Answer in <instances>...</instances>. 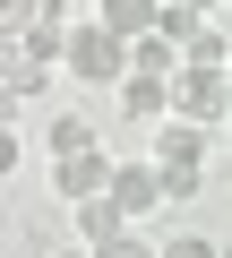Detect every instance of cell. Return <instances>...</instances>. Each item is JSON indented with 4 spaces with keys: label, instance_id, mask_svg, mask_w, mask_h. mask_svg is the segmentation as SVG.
Masks as SVG:
<instances>
[{
    "label": "cell",
    "instance_id": "9c48e42d",
    "mask_svg": "<svg viewBox=\"0 0 232 258\" xmlns=\"http://www.w3.org/2000/svg\"><path fill=\"white\" fill-rule=\"evenodd\" d=\"M95 18H103L112 35H129V43H138V35H155V18H164V0H95Z\"/></svg>",
    "mask_w": 232,
    "mask_h": 258
},
{
    "label": "cell",
    "instance_id": "8992f818",
    "mask_svg": "<svg viewBox=\"0 0 232 258\" xmlns=\"http://www.w3.org/2000/svg\"><path fill=\"white\" fill-rule=\"evenodd\" d=\"M112 198L129 207V224H146V215L164 207V164H155V155H146V164H121V172H112Z\"/></svg>",
    "mask_w": 232,
    "mask_h": 258
},
{
    "label": "cell",
    "instance_id": "3957f363",
    "mask_svg": "<svg viewBox=\"0 0 232 258\" xmlns=\"http://www.w3.org/2000/svg\"><path fill=\"white\" fill-rule=\"evenodd\" d=\"M112 172H121V155H112V147H86V155H60V164H52V189L78 207V198H103Z\"/></svg>",
    "mask_w": 232,
    "mask_h": 258
},
{
    "label": "cell",
    "instance_id": "2e32d148",
    "mask_svg": "<svg viewBox=\"0 0 232 258\" xmlns=\"http://www.w3.org/2000/svg\"><path fill=\"white\" fill-rule=\"evenodd\" d=\"M52 258H103V249H86V241H69V249H52Z\"/></svg>",
    "mask_w": 232,
    "mask_h": 258
},
{
    "label": "cell",
    "instance_id": "30bf717a",
    "mask_svg": "<svg viewBox=\"0 0 232 258\" xmlns=\"http://www.w3.org/2000/svg\"><path fill=\"white\" fill-rule=\"evenodd\" d=\"M86 147H103V129H95L86 112H60V120L43 129V155H52V164H60V155H86Z\"/></svg>",
    "mask_w": 232,
    "mask_h": 258
},
{
    "label": "cell",
    "instance_id": "5bb4252c",
    "mask_svg": "<svg viewBox=\"0 0 232 258\" xmlns=\"http://www.w3.org/2000/svg\"><path fill=\"white\" fill-rule=\"evenodd\" d=\"M103 258H164V241H155V232H146V224H129V232H121V241H112V249H103Z\"/></svg>",
    "mask_w": 232,
    "mask_h": 258
},
{
    "label": "cell",
    "instance_id": "ba28073f",
    "mask_svg": "<svg viewBox=\"0 0 232 258\" xmlns=\"http://www.w3.org/2000/svg\"><path fill=\"white\" fill-rule=\"evenodd\" d=\"M69 26H78V18H26V26H18V52H26V60L69 69Z\"/></svg>",
    "mask_w": 232,
    "mask_h": 258
},
{
    "label": "cell",
    "instance_id": "5b68a950",
    "mask_svg": "<svg viewBox=\"0 0 232 258\" xmlns=\"http://www.w3.org/2000/svg\"><path fill=\"white\" fill-rule=\"evenodd\" d=\"M69 224H78V241H86V249H112V241L129 232V207L103 189V198H78V207H69Z\"/></svg>",
    "mask_w": 232,
    "mask_h": 258
},
{
    "label": "cell",
    "instance_id": "52a82bcc",
    "mask_svg": "<svg viewBox=\"0 0 232 258\" xmlns=\"http://www.w3.org/2000/svg\"><path fill=\"white\" fill-rule=\"evenodd\" d=\"M206 147H215L206 120H181V112H172V120L155 129V164H206Z\"/></svg>",
    "mask_w": 232,
    "mask_h": 258
},
{
    "label": "cell",
    "instance_id": "277c9868",
    "mask_svg": "<svg viewBox=\"0 0 232 258\" xmlns=\"http://www.w3.org/2000/svg\"><path fill=\"white\" fill-rule=\"evenodd\" d=\"M112 95H121V120H138V129H164L172 120V78H155V69H129Z\"/></svg>",
    "mask_w": 232,
    "mask_h": 258
},
{
    "label": "cell",
    "instance_id": "6da1fadb",
    "mask_svg": "<svg viewBox=\"0 0 232 258\" xmlns=\"http://www.w3.org/2000/svg\"><path fill=\"white\" fill-rule=\"evenodd\" d=\"M138 69V52H129V35H112L95 9L69 26V78H86V86H121Z\"/></svg>",
    "mask_w": 232,
    "mask_h": 258
},
{
    "label": "cell",
    "instance_id": "e0dca14e",
    "mask_svg": "<svg viewBox=\"0 0 232 258\" xmlns=\"http://www.w3.org/2000/svg\"><path fill=\"white\" fill-rule=\"evenodd\" d=\"M223 9H232V0H223Z\"/></svg>",
    "mask_w": 232,
    "mask_h": 258
},
{
    "label": "cell",
    "instance_id": "9a60e30c",
    "mask_svg": "<svg viewBox=\"0 0 232 258\" xmlns=\"http://www.w3.org/2000/svg\"><path fill=\"white\" fill-rule=\"evenodd\" d=\"M164 258H223V249H215L206 232H172V241H164Z\"/></svg>",
    "mask_w": 232,
    "mask_h": 258
},
{
    "label": "cell",
    "instance_id": "7a4b0ae2",
    "mask_svg": "<svg viewBox=\"0 0 232 258\" xmlns=\"http://www.w3.org/2000/svg\"><path fill=\"white\" fill-rule=\"evenodd\" d=\"M172 112L181 120H232V69H181L172 78Z\"/></svg>",
    "mask_w": 232,
    "mask_h": 258
},
{
    "label": "cell",
    "instance_id": "7c38bea8",
    "mask_svg": "<svg viewBox=\"0 0 232 258\" xmlns=\"http://www.w3.org/2000/svg\"><path fill=\"white\" fill-rule=\"evenodd\" d=\"M206 26V9H198V0H164V18H155V35H172L181 52H189V35Z\"/></svg>",
    "mask_w": 232,
    "mask_h": 258
},
{
    "label": "cell",
    "instance_id": "4fadbf2b",
    "mask_svg": "<svg viewBox=\"0 0 232 258\" xmlns=\"http://www.w3.org/2000/svg\"><path fill=\"white\" fill-rule=\"evenodd\" d=\"M206 189V164H164V207H189Z\"/></svg>",
    "mask_w": 232,
    "mask_h": 258
},
{
    "label": "cell",
    "instance_id": "8fae6325",
    "mask_svg": "<svg viewBox=\"0 0 232 258\" xmlns=\"http://www.w3.org/2000/svg\"><path fill=\"white\" fill-rule=\"evenodd\" d=\"M52 78H60L52 60H26V52L9 60V95H18V103H43V95H52Z\"/></svg>",
    "mask_w": 232,
    "mask_h": 258
}]
</instances>
